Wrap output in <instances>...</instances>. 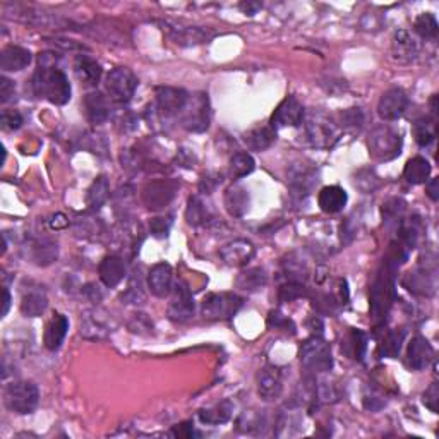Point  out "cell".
Returning <instances> with one entry per match:
<instances>
[{
    "label": "cell",
    "instance_id": "cell-1",
    "mask_svg": "<svg viewBox=\"0 0 439 439\" xmlns=\"http://www.w3.org/2000/svg\"><path fill=\"white\" fill-rule=\"evenodd\" d=\"M57 54L43 52L38 57V69L33 74V91L38 98L47 100L52 105H66L71 100V83L61 67L57 66Z\"/></svg>",
    "mask_w": 439,
    "mask_h": 439
},
{
    "label": "cell",
    "instance_id": "cell-2",
    "mask_svg": "<svg viewBox=\"0 0 439 439\" xmlns=\"http://www.w3.org/2000/svg\"><path fill=\"white\" fill-rule=\"evenodd\" d=\"M304 122L307 138H309L311 145L314 148L330 150L340 139L342 129L338 122L330 115L323 114V112H313V114L306 115Z\"/></svg>",
    "mask_w": 439,
    "mask_h": 439
},
{
    "label": "cell",
    "instance_id": "cell-3",
    "mask_svg": "<svg viewBox=\"0 0 439 439\" xmlns=\"http://www.w3.org/2000/svg\"><path fill=\"white\" fill-rule=\"evenodd\" d=\"M371 157L379 160V162H390L400 157L403 148V138L397 129L390 127L388 124L374 127L373 133L367 139Z\"/></svg>",
    "mask_w": 439,
    "mask_h": 439
},
{
    "label": "cell",
    "instance_id": "cell-4",
    "mask_svg": "<svg viewBox=\"0 0 439 439\" xmlns=\"http://www.w3.org/2000/svg\"><path fill=\"white\" fill-rule=\"evenodd\" d=\"M4 403L7 410L19 415L35 412L40 403V390L35 383L16 381L4 391Z\"/></svg>",
    "mask_w": 439,
    "mask_h": 439
},
{
    "label": "cell",
    "instance_id": "cell-5",
    "mask_svg": "<svg viewBox=\"0 0 439 439\" xmlns=\"http://www.w3.org/2000/svg\"><path fill=\"white\" fill-rule=\"evenodd\" d=\"M181 122L184 129L191 133H205L211 122L210 98L206 93L191 95L181 112Z\"/></svg>",
    "mask_w": 439,
    "mask_h": 439
},
{
    "label": "cell",
    "instance_id": "cell-6",
    "mask_svg": "<svg viewBox=\"0 0 439 439\" xmlns=\"http://www.w3.org/2000/svg\"><path fill=\"white\" fill-rule=\"evenodd\" d=\"M301 362L311 373H328L333 367V357H331L330 345L321 337H311L301 347Z\"/></svg>",
    "mask_w": 439,
    "mask_h": 439
},
{
    "label": "cell",
    "instance_id": "cell-7",
    "mask_svg": "<svg viewBox=\"0 0 439 439\" xmlns=\"http://www.w3.org/2000/svg\"><path fill=\"white\" fill-rule=\"evenodd\" d=\"M105 90L112 102L119 103V105H127L133 100L136 90H138V78L127 67H115L107 76Z\"/></svg>",
    "mask_w": 439,
    "mask_h": 439
},
{
    "label": "cell",
    "instance_id": "cell-8",
    "mask_svg": "<svg viewBox=\"0 0 439 439\" xmlns=\"http://www.w3.org/2000/svg\"><path fill=\"white\" fill-rule=\"evenodd\" d=\"M179 191V184L172 179H160L145 184L141 189V199L145 206L151 211H158L167 208L175 198Z\"/></svg>",
    "mask_w": 439,
    "mask_h": 439
},
{
    "label": "cell",
    "instance_id": "cell-9",
    "mask_svg": "<svg viewBox=\"0 0 439 439\" xmlns=\"http://www.w3.org/2000/svg\"><path fill=\"white\" fill-rule=\"evenodd\" d=\"M242 306V299L234 294H210L201 304V314L205 319L218 321V319L232 318Z\"/></svg>",
    "mask_w": 439,
    "mask_h": 439
},
{
    "label": "cell",
    "instance_id": "cell-10",
    "mask_svg": "<svg viewBox=\"0 0 439 439\" xmlns=\"http://www.w3.org/2000/svg\"><path fill=\"white\" fill-rule=\"evenodd\" d=\"M157 25L165 31L167 37L182 47L201 45V43H208L213 38V33L210 30H203L198 26H181L170 21H157Z\"/></svg>",
    "mask_w": 439,
    "mask_h": 439
},
{
    "label": "cell",
    "instance_id": "cell-11",
    "mask_svg": "<svg viewBox=\"0 0 439 439\" xmlns=\"http://www.w3.org/2000/svg\"><path fill=\"white\" fill-rule=\"evenodd\" d=\"M187 100H189V95L181 88L162 86L157 88V103L153 109L162 119H170L181 115Z\"/></svg>",
    "mask_w": 439,
    "mask_h": 439
},
{
    "label": "cell",
    "instance_id": "cell-12",
    "mask_svg": "<svg viewBox=\"0 0 439 439\" xmlns=\"http://www.w3.org/2000/svg\"><path fill=\"white\" fill-rule=\"evenodd\" d=\"M318 184V170L309 163H295L289 170V187L292 196L297 199H304L313 193Z\"/></svg>",
    "mask_w": 439,
    "mask_h": 439
},
{
    "label": "cell",
    "instance_id": "cell-13",
    "mask_svg": "<svg viewBox=\"0 0 439 439\" xmlns=\"http://www.w3.org/2000/svg\"><path fill=\"white\" fill-rule=\"evenodd\" d=\"M409 109V97L402 88H390L383 93L378 103V115L386 122H395L403 117Z\"/></svg>",
    "mask_w": 439,
    "mask_h": 439
},
{
    "label": "cell",
    "instance_id": "cell-14",
    "mask_svg": "<svg viewBox=\"0 0 439 439\" xmlns=\"http://www.w3.org/2000/svg\"><path fill=\"white\" fill-rule=\"evenodd\" d=\"M304 105L295 97H287L271 115V127H297L304 122Z\"/></svg>",
    "mask_w": 439,
    "mask_h": 439
},
{
    "label": "cell",
    "instance_id": "cell-15",
    "mask_svg": "<svg viewBox=\"0 0 439 439\" xmlns=\"http://www.w3.org/2000/svg\"><path fill=\"white\" fill-rule=\"evenodd\" d=\"M112 319L100 309L86 311L81 318V335L88 340H103L112 333Z\"/></svg>",
    "mask_w": 439,
    "mask_h": 439
},
{
    "label": "cell",
    "instance_id": "cell-16",
    "mask_svg": "<svg viewBox=\"0 0 439 439\" xmlns=\"http://www.w3.org/2000/svg\"><path fill=\"white\" fill-rule=\"evenodd\" d=\"M421 54V43L417 42L415 35L407 30H400L393 35L391 40V55L397 62L410 64Z\"/></svg>",
    "mask_w": 439,
    "mask_h": 439
},
{
    "label": "cell",
    "instance_id": "cell-17",
    "mask_svg": "<svg viewBox=\"0 0 439 439\" xmlns=\"http://www.w3.org/2000/svg\"><path fill=\"white\" fill-rule=\"evenodd\" d=\"M169 318L174 323H186L194 316V301L186 283H179L174 289V297L169 304Z\"/></svg>",
    "mask_w": 439,
    "mask_h": 439
},
{
    "label": "cell",
    "instance_id": "cell-18",
    "mask_svg": "<svg viewBox=\"0 0 439 439\" xmlns=\"http://www.w3.org/2000/svg\"><path fill=\"white\" fill-rule=\"evenodd\" d=\"M283 391V376L278 367L266 366L258 373V393L261 400H277Z\"/></svg>",
    "mask_w": 439,
    "mask_h": 439
},
{
    "label": "cell",
    "instance_id": "cell-19",
    "mask_svg": "<svg viewBox=\"0 0 439 439\" xmlns=\"http://www.w3.org/2000/svg\"><path fill=\"white\" fill-rule=\"evenodd\" d=\"M256 254L253 242L246 241V239H237V241L229 242L220 249V258L225 261L229 266H246L251 259Z\"/></svg>",
    "mask_w": 439,
    "mask_h": 439
},
{
    "label": "cell",
    "instance_id": "cell-20",
    "mask_svg": "<svg viewBox=\"0 0 439 439\" xmlns=\"http://www.w3.org/2000/svg\"><path fill=\"white\" fill-rule=\"evenodd\" d=\"M434 361V349L424 337L417 335L407 349V362L414 371H424Z\"/></svg>",
    "mask_w": 439,
    "mask_h": 439
},
{
    "label": "cell",
    "instance_id": "cell-21",
    "mask_svg": "<svg viewBox=\"0 0 439 439\" xmlns=\"http://www.w3.org/2000/svg\"><path fill=\"white\" fill-rule=\"evenodd\" d=\"M172 280H174L172 266L167 263H158L148 273V289L155 297L163 299L172 292Z\"/></svg>",
    "mask_w": 439,
    "mask_h": 439
},
{
    "label": "cell",
    "instance_id": "cell-22",
    "mask_svg": "<svg viewBox=\"0 0 439 439\" xmlns=\"http://www.w3.org/2000/svg\"><path fill=\"white\" fill-rule=\"evenodd\" d=\"M33 61V55L28 49L18 45H7L0 52V69L6 73H19L26 69Z\"/></svg>",
    "mask_w": 439,
    "mask_h": 439
},
{
    "label": "cell",
    "instance_id": "cell-23",
    "mask_svg": "<svg viewBox=\"0 0 439 439\" xmlns=\"http://www.w3.org/2000/svg\"><path fill=\"white\" fill-rule=\"evenodd\" d=\"M98 273L103 285L109 287V289H115V287L121 285L124 278H126L127 273L126 263H124V259L121 256L110 254V256L103 258V261L100 263Z\"/></svg>",
    "mask_w": 439,
    "mask_h": 439
},
{
    "label": "cell",
    "instance_id": "cell-24",
    "mask_svg": "<svg viewBox=\"0 0 439 439\" xmlns=\"http://www.w3.org/2000/svg\"><path fill=\"white\" fill-rule=\"evenodd\" d=\"M85 114L88 122L93 126L105 124L110 119V103L100 91L88 93L85 97Z\"/></svg>",
    "mask_w": 439,
    "mask_h": 439
},
{
    "label": "cell",
    "instance_id": "cell-25",
    "mask_svg": "<svg viewBox=\"0 0 439 439\" xmlns=\"http://www.w3.org/2000/svg\"><path fill=\"white\" fill-rule=\"evenodd\" d=\"M74 74L85 86H97L102 79V66L91 59L90 55H76L74 59Z\"/></svg>",
    "mask_w": 439,
    "mask_h": 439
},
{
    "label": "cell",
    "instance_id": "cell-26",
    "mask_svg": "<svg viewBox=\"0 0 439 439\" xmlns=\"http://www.w3.org/2000/svg\"><path fill=\"white\" fill-rule=\"evenodd\" d=\"M69 331V319L64 314H54V318L47 323L45 333H43V343L50 352H55L62 347L66 335Z\"/></svg>",
    "mask_w": 439,
    "mask_h": 439
},
{
    "label": "cell",
    "instance_id": "cell-27",
    "mask_svg": "<svg viewBox=\"0 0 439 439\" xmlns=\"http://www.w3.org/2000/svg\"><path fill=\"white\" fill-rule=\"evenodd\" d=\"M347 201H349V196H347L345 189H342L340 186H328L323 187L321 193L318 196V205L325 213H338L345 208Z\"/></svg>",
    "mask_w": 439,
    "mask_h": 439
},
{
    "label": "cell",
    "instance_id": "cell-28",
    "mask_svg": "<svg viewBox=\"0 0 439 439\" xmlns=\"http://www.w3.org/2000/svg\"><path fill=\"white\" fill-rule=\"evenodd\" d=\"M227 211L235 218L244 217L249 210V193L242 186H232L225 191L223 196Z\"/></svg>",
    "mask_w": 439,
    "mask_h": 439
},
{
    "label": "cell",
    "instance_id": "cell-29",
    "mask_svg": "<svg viewBox=\"0 0 439 439\" xmlns=\"http://www.w3.org/2000/svg\"><path fill=\"white\" fill-rule=\"evenodd\" d=\"M110 198V184L109 179L105 175H100L98 179H95L93 184L90 186L86 193V205L91 211H98L105 206V203Z\"/></svg>",
    "mask_w": 439,
    "mask_h": 439
},
{
    "label": "cell",
    "instance_id": "cell-30",
    "mask_svg": "<svg viewBox=\"0 0 439 439\" xmlns=\"http://www.w3.org/2000/svg\"><path fill=\"white\" fill-rule=\"evenodd\" d=\"M199 421L203 424L208 426H220V424H227V422L232 419L234 415V405L229 400L217 403V405L210 407V409H203L199 410Z\"/></svg>",
    "mask_w": 439,
    "mask_h": 439
},
{
    "label": "cell",
    "instance_id": "cell-31",
    "mask_svg": "<svg viewBox=\"0 0 439 439\" xmlns=\"http://www.w3.org/2000/svg\"><path fill=\"white\" fill-rule=\"evenodd\" d=\"M275 139H277V129H273L271 126L256 127V129L249 131V133L244 136L246 145L253 151L268 150V148L275 143Z\"/></svg>",
    "mask_w": 439,
    "mask_h": 439
},
{
    "label": "cell",
    "instance_id": "cell-32",
    "mask_svg": "<svg viewBox=\"0 0 439 439\" xmlns=\"http://www.w3.org/2000/svg\"><path fill=\"white\" fill-rule=\"evenodd\" d=\"M47 306H49V299L43 290H30L23 295L21 313L26 318H38L45 313Z\"/></svg>",
    "mask_w": 439,
    "mask_h": 439
},
{
    "label": "cell",
    "instance_id": "cell-33",
    "mask_svg": "<svg viewBox=\"0 0 439 439\" xmlns=\"http://www.w3.org/2000/svg\"><path fill=\"white\" fill-rule=\"evenodd\" d=\"M59 258V247L55 242L47 241H37L31 244V259L35 265L38 266H50L52 263L57 261Z\"/></svg>",
    "mask_w": 439,
    "mask_h": 439
},
{
    "label": "cell",
    "instance_id": "cell-34",
    "mask_svg": "<svg viewBox=\"0 0 439 439\" xmlns=\"http://www.w3.org/2000/svg\"><path fill=\"white\" fill-rule=\"evenodd\" d=\"M431 175V163L427 162L424 157H415L409 160L403 170V177L407 179V182L412 184V186H419V184H424Z\"/></svg>",
    "mask_w": 439,
    "mask_h": 439
},
{
    "label": "cell",
    "instance_id": "cell-35",
    "mask_svg": "<svg viewBox=\"0 0 439 439\" xmlns=\"http://www.w3.org/2000/svg\"><path fill=\"white\" fill-rule=\"evenodd\" d=\"M235 283H237L239 289L246 290V292H256L268 283V275L263 268H247L241 271Z\"/></svg>",
    "mask_w": 439,
    "mask_h": 439
},
{
    "label": "cell",
    "instance_id": "cell-36",
    "mask_svg": "<svg viewBox=\"0 0 439 439\" xmlns=\"http://www.w3.org/2000/svg\"><path fill=\"white\" fill-rule=\"evenodd\" d=\"M186 220H187V223H189V225H193V227L206 225V223L211 220L210 210H208L205 201H201L198 196H194V198H189V201H187Z\"/></svg>",
    "mask_w": 439,
    "mask_h": 439
},
{
    "label": "cell",
    "instance_id": "cell-37",
    "mask_svg": "<svg viewBox=\"0 0 439 439\" xmlns=\"http://www.w3.org/2000/svg\"><path fill=\"white\" fill-rule=\"evenodd\" d=\"M412 131L419 146H429L436 138V121L431 117H421L414 122Z\"/></svg>",
    "mask_w": 439,
    "mask_h": 439
},
{
    "label": "cell",
    "instance_id": "cell-38",
    "mask_svg": "<svg viewBox=\"0 0 439 439\" xmlns=\"http://www.w3.org/2000/svg\"><path fill=\"white\" fill-rule=\"evenodd\" d=\"M254 169H256V162H254L253 155H249L247 151H239L230 160V174L234 179L246 177V175L253 174Z\"/></svg>",
    "mask_w": 439,
    "mask_h": 439
},
{
    "label": "cell",
    "instance_id": "cell-39",
    "mask_svg": "<svg viewBox=\"0 0 439 439\" xmlns=\"http://www.w3.org/2000/svg\"><path fill=\"white\" fill-rule=\"evenodd\" d=\"M438 21L433 14L424 13L419 16L414 23V31L417 37L424 38V40H434L438 37Z\"/></svg>",
    "mask_w": 439,
    "mask_h": 439
},
{
    "label": "cell",
    "instance_id": "cell-40",
    "mask_svg": "<svg viewBox=\"0 0 439 439\" xmlns=\"http://www.w3.org/2000/svg\"><path fill=\"white\" fill-rule=\"evenodd\" d=\"M338 126L343 131H350V133H359L364 126V114H362L361 109H349L343 110L340 115H338Z\"/></svg>",
    "mask_w": 439,
    "mask_h": 439
},
{
    "label": "cell",
    "instance_id": "cell-41",
    "mask_svg": "<svg viewBox=\"0 0 439 439\" xmlns=\"http://www.w3.org/2000/svg\"><path fill=\"white\" fill-rule=\"evenodd\" d=\"M122 169L129 174H138L146 167V160L139 153V150H124L121 155Z\"/></svg>",
    "mask_w": 439,
    "mask_h": 439
},
{
    "label": "cell",
    "instance_id": "cell-42",
    "mask_svg": "<svg viewBox=\"0 0 439 439\" xmlns=\"http://www.w3.org/2000/svg\"><path fill=\"white\" fill-rule=\"evenodd\" d=\"M122 301L129 302V304H143L145 302V292H143V282L139 278V273H134V277H131L129 287H127L126 294L122 295Z\"/></svg>",
    "mask_w": 439,
    "mask_h": 439
},
{
    "label": "cell",
    "instance_id": "cell-43",
    "mask_svg": "<svg viewBox=\"0 0 439 439\" xmlns=\"http://www.w3.org/2000/svg\"><path fill=\"white\" fill-rule=\"evenodd\" d=\"M283 273L287 275V280L289 282H297L302 283L306 280V265L301 261V259H292L290 258L289 261H283Z\"/></svg>",
    "mask_w": 439,
    "mask_h": 439
},
{
    "label": "cell",
    "instance_id": "cell-44",
    "mask_svg": "<svg viewBox=\"0 0 439 439\" xmlns=\"http://www.w3.org/2000/svg\"><path fill=\"white\" fill-rule=\"evenodd\" d=\"M403 337H405L403 331H400V333H398V331H391V333H388L385 343H383V352H385V355H388V357H397V355L400 354Z\"/></svg>",
    "mask_w": 439,
    "mask_h": 439
},
{
    "label": "cell",
    "instance_id": "cell-45",
    "mask_svg": "<svg viewBox=\"0 0 439 439\" xmlns=\"http://www.w3.org/2000/svg\"><path fill=\"white\" fill-rule=\"evenodd\" d=\"M0 124H2L4 131H18L23 126V115L18 110L6 109L0 115Z\"/></svg>",
    "mask_w": 439,
    "mask_h": 439
},
{
    "label": "cell",
    "instance_id": "cell-46",
    "mask_svg": "<svg viewBox=\"0 0 439 439\" xmlns=\"http://www.w3.org/2000/svg\"><path fill=\"white\" fill-rule=\"evenodd\" d=\"M306 287L297 282H287L280 289V301L282 302H292L295 299L302 297L306 294Z\"/></svg>",
    "mask_w": 439,
    "mask_h": 439
},
{
    "label": "cell",
    "instance_id": "cell-47",
    "mask_svg": "<svg viewBox=\"0 0 439 439\" xmlns=\"http://www.w3.org/2000/svg\"><path fill=\"white\" fill-rule=\"evenodd\" d=\"M172 223H174V220H172V217H157L153 218L150 222V232L155 235L157 239H163L167 237L172 229Z\"/></svg>",
    "mask_w": 439,
    "mask_h": 439
},
{
    "label": "cell",
    "instance_id": "cell-48",
    "mask_svg": "<svg viewBox=\"0 0 439 439\" xmlns=\"http://www.w3.org/2000/svg\"><path fill=\"white\" fill-rule=\"evenodd\" d=\"M422 403H424L431 412L438 414V410H439V385L438 383H433V385L424 391V395H422Z\"/></svg>",
    "mask_w": 439,
    "mask_h": 439
},
{
    "label": "cell",
    "instance_id": "cell-49",
    "mask_svg": "<svg viewBox=\"0 0 439 439\" xmlns=\"http://www.w3.org/2000/svg\"><path fill=\"white\" fill-rule=\"evenodd\" d=\"M268 325L271 326V328L275 330H280V331H295V326L292 323V319L285 318L283 314L278 313V311H275V313L270 314L268 318Z\"/></svg>",
    "mask_w": 439,
    "mask_h": 439
},
{
    "label": "cell",
    "instance_id": "cell-50",
    "mask_svg": "<svg viewBox=\"0 0 439 439\" xmlns=\"http://www.w3.org/2000/svg\"><path fill=\"white\" fill-rule=\"evenodd\" d=\"M403 210H405V203L402 199H390L386 205H383V217L386 220L400 218Z\"/></svg>",
    "mask_w": 439,
    "mask_h": 439
},
{
    "label": "cell",
    "instance_id": "cell-51",
    "mask_svg": "<svg viewBox=\"0 0 439 439\" xmlns=\"http://www.w3.org/2000/svg\"><path fill=\"white\" fill-rule=\"evenodd\" d=\"M129 328L133 333L145 335V331L143 330H146V333L150 335L151 330H153V323L146 318V314H136V316L133 318V321H131Z\"/></svg>",
    "mask_w": 439,
    "mask_h": 439
},
{
    "label": "cell",
    "instance_id": "cell-52",
    "mask_svg": "<svg viewBox=\"0 0 439 439\" xmlns=\"http://www.w3.org/2000/svg\"><path fill=\"white\" fill-rule=\"evenodd\" d=\"M352 347H354L355 359L362 361L366 355V349H367V338L362 331H352Z\"/></svg>",
    "mask_w": 439,
    "mask_h": 439
},
{
    "label": "cell",
    "instance_id": "cell-53",
    "mask_svg": "<svg viewBox=\"0 0 439 439\" xmlns=\"http://www.w3.org/2000/svg\"><path fill=\"white\" fill-rule=\"evenodd\" d=\"M14 91H16V86L9 78H6V76L0 78V102L2 103L9 102V100L14 97Z\"/></svg>",
    "mask_w": 439,
    "mask_h": 439
},
{
    "label": "cell",
    "instance_id": "cell-54",
    "mask_svg": "<svg viewBox=\"0 0 439 439\" xmlns=\"http://www.w3.org/2000/svg\"><path fill=\"white\" fill-rule=\"evenodd\" d=\"M50 43H54L55 47L62 49L64 52H74V50H86L85 45H79V43L73 42V40H62V38H52Z\"/></svg>",
    "mask_w": 439,
    "mask_h": 439
},
{
    "label": "cell",
    "instance_id": "cell-55",
    "mask_svg": "<svg viewBox=\"0 0 439 439\" xmlns=\"http://www.w3.org/2000/svg\"><path fill=\"white\" fill-rule=\"evenodd\" d=\"M172 434L177 438H194V436H199V433H196L194 427L191 422H184V424L174 427L172 429Z\"/></svg>",
    "mask_w": 439,
    "mask_h": 439
},
{
    "label": "cell",
    "instance_id": "cell-56",
    "mask_svg": "<svg viewBox=\"0 0 439 439\" xmlns=\"http://www.w3.org/2000/svg\"><path fill=\"white\" fill-rule=\"evenodd\" d=\"M426 194L429 196L431 201H438L439 199V181L438 179H431V181L426 184Z\"/></svg>",
    "mask_w": 439,
    "mask_h": 439
},
{
    "label": "cell",
    "instance_id": "cell-57",
    "mask_svg": "<svg viewBox=\"0 0 439 439\" xmlns=\"http://www.w3.org/2000/svg\"><path fill=\"white\" fill-rule=\"evenodd\" d=\"M83 292H85V295L88 299H90L91 302H95V304H98L100 301H102V292H100V289L98 287H95L93 283H90V285H86L85 287V290H83Z\"/></svg>",
    "mask_w": 439,
    "mask_h": 439
},
{
    "label": "cell",
    "instance_id": "cell-58",
    "mask_svg": "<svg viewBox=\"0 0 439 439\" xmlns=\"http://www.w3.org/2000/svg\"><path fill=\"white\" fill-rule=\"evenodd\" d=\"M49 225H50V229L61 230V229H66V227H69V220H67V217H64L62 213H59V215H55V217H52Z\"/></svg>",
    "mask_w": 439,
    "mask_h": 439
},
{
    "label": "cell",
    "instance_id": "cell-59",
    "mask_svg": "<svg viewBox=\"0 0 439 439\" xmlns=\"http://www.w3.org/2000/svg\"><path fill=\"white\" fill-rule=\"evenodd\" d=\"M259 7H261V6H259V4H242V6H241V9H242V11H244V13H246V14H249V16H254V14H256V11L259 9Z\"/></svg>",
    "mask_w": 439,
    "mask_h": 439
},
{
    "label": "cell",
    "instance_id": "cell-60",
    "mask_svg": "<svg viewBox=\"0 0 439 439\" xmlns=\"http://www.w3.org/2000/svg\"><path fill=\"white\" fill-rule=\"evenodd\" d=\"M9 307H11V294H9V290L4 289V307H2V318L6 316L7 311H9Z\"/></svg>",
    "mask_w": 439,
    "mask_h": 439
}]
</instances>
